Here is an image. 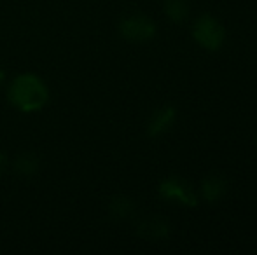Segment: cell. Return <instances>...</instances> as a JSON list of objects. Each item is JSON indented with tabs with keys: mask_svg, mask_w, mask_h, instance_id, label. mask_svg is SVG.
I'll use <instances>...</instances> for the list:
<instances>
[{
	"mask_svg": "<svg viewBox=\"0 0 257 255\" xmlns=\"http://www.w3.org/2000/svg\"><path fill=\"white\" fill-rule=\"evenodd\" d=\"M9 100L23 112L39 110L48 102V89L44 82L32 74H23L14 79L9 89Z\"/></svg>",
	"mask_w": 257,
	"mask_h": 255,
	"instance_id": "1",
	"label": "cell"
},
{
	"mask_svg": "<svg viewBox=\"0 0 257 255\" xmlns=\"http://www.w3.org/2000/svg\"><path fill=\"white\" fill-rule=\"evenodd\" d=\"M193 37L201 48L208 49V51H217V49L222 48L224 39H226V30L213 16L203 14L194 21Z\"/></svg>",
	"mask_w": 257,
	"mask_h": 255,
	"instance_id": "2",
	"label": "cell"
},
{
	"mask_svg": "<svg viewBox=\"0 0 257 255\" xmlns=\"http://www.w3.org/2000/svg\"><path fill=\"white\" fill-rule=\"evenodd\" d=\"M159 196L166 201H175L184 206H196L198 194L193 189V185L182 177H170L159 184L158 189Z\"/></svg>",
	"mask_w": 257,
	"mask_h": 255,
	"instance_id": "3",
	"label": "cell"
},
{
	"mask_svg": "<svg viewBox=\"0 0 257 255\" xmlns=\"http://www.w3.org/2000/svg\"><path fill=\"white\" fill-rule=\"evenodd\" d=\"M119 32L126 41L147 42L156 35V25L151 18L144 16V14H133L121 21Z\"/></svg>",
	"mask_w": 257,
	"mask_h": 255,
	"instance_id": "4",
	"label": "cell"
},
{
	"mask_svg": "<svg viewBox=\"0 0 257 255\" xmlns=\"http://www.w3.org/2000/svg\"><path fill=\"white\" fill-rule=\"evenodd\" d=\"M135 231L137 236L146 241H161L170 236V224L166 218L159 217V215H151L137 224Z\"/></svg>",
	"mask_w": 257,
	"mask_h": 255,
	"instance_id": "5",
	"label": "cell"
},
{
	"mask_svg": "<svg viewBox=\"0 0 257 255\" xmlns=\"http://www.w3.org/2000/svg\"><path fill=\"white\" fill-rule=\"evenodd\" d=\"M177 112L173 107H159L158 110H154L153 116L149 117V123H147V135L153 136H161L168 131L170 128L175 123Z\"/></svg>",
	"mask_w": 257,
	"mask_h": 255,
	"instance_id": "6",
	"label": "cell"
},
{
	"mask_svg": "<svg viewBox=\"0 0 257 255\" xmlns=\"http://www.w3.org/2000/svg\"><path fill=\"white\" fill-rule=\"evenodd\" d=\"M227 192V182L224 177H219V175H212V177H206L203 182H201V196L206 203H217L220 201Z\"/></svg>",
	"mask_w": 257,
	"mask_h": 255,
	"instance_id": "7",
	"label": "cell"
},
{
	"mask_svg": "<svg viewBox=\"0 0 257 255\" xmlns=\"http://www.w3.org/2000/svg\"><path fill=\"white\" fill-rule=\"evenodd\" d=\"M108 213L117 220H124L135 213V203L128 196H115L108 201Z\"/></svg>",
	"mask_w": 257,
	"mask_h": 255,
	"instance_id": "8",
	"label": "cell"
},
{
	"mask_svg": "<svg viewBox=\"0 0 257 255\" xmlns=\"http://www.w3.org/2000/svg\"><path fill=\"white\" fill-rule=\"evenodd\" d=\"M163 11L172 23H182L189 16L187 0H163Z\"/></svg>",
	"mask_w": 257,
	"mask_h": 255,
	"instance_id": "9",
	"label": "cell"
},
{
	"mask_svg": "<svg viewBox=\"0 0 257 255\" xmlns=\"http://www.w3.org/2000/svg\"><path fill=\"white\" fill-rule=\"evenodd\" d=\"M14 170H16V173L25 175V177L35 175L39 170V157L30 152L20 154V156L16 157V161H14Z\"/></svg>",
	"mask_w": 257,
	"mask_h": 255,
	"instance_id": "10",
	"label": "cell"
},
{
	"mask_svg": "<svg viewBox=\"0 0 257 255\" xmlns=\"http://www.w3.org/2000/svg\"><path fill=\"white\" fill-rule=\"evenodd\" d=\"M4 164H6V157L0 154V171H2V168H4Z\"/></svg>",
	"mask_w": 257,
	"mask_h": 255,
	"instance_id": "11",
	"label": "cell"
},
{
	"mask_svg": "<svg viewBox=\"0 0 257 255\" xmlns=\"http://www.w3.org/2000/svg\"><path fill=\"white\" fill-rule=\"evenodd\" d=\"M2 81H4V74L0 72V82H2Z\"/></svg>",
	"mask_w": 257,
	"mask_h": 255,
	"instance_id": "12",
	"label": "cell"
},
{
	"mask_svg": "<svg viewBox=\"0 0 257 255\" xmlns=\"http://www.w3.org/2000/svg\"><path fill=\"white\" fill-rule=\"evenodd\" d=\"M254 143H255V147H257V133H255V138H254Z\"/></svg>",
	"mask_w": 257,
	"mask_h": 255,
	"instance_id": "13",
	"label": "cell"
}]
</instances>
